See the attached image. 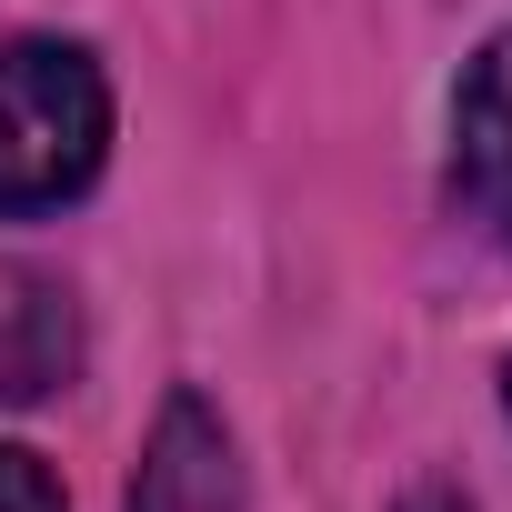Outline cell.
I'll return each mask as SVG.
<instances>
[{"instance_id":"5","label":"cell","mask_w":512,"mask_h":512,"mask_svg":"<svg viewBox=\"0 0 512 512\" xmlns=\"http://www.w3.org/2000/svg\"><path fill=\"white\" fill-rule=\"evenodd\" d=\"M0 512H61V482L31 452H11V442H0Z\"/></svg>"},{"instance_id":"4","label":"cell","mask_w":512,"mask_h":512,"mask_svg":"<svg viewBox=\"0 0 512 512\" xmlns=\"http://www.w3.org/2000/svg\"><path fill=\"white\" fill-rule=\"evenodd\" d=\"M81 332H71V292L0 262V402H41L61 372H71Z\"/></svg>"},{"instance_id":"6","label":"cell","mask_w":512,"mask_h":512,"mask_svg":"<svg viewBox=\"0 0 512 512\" xmlns=\"http://www.w3.org/2000/svg\"><path fill=\"white\" fill-rule=\"evenodd\" d=\"M392 512H472V502H462V492H452V482H422V492H402V502H392Z\"/></svg>"},{"instance_id":"1","label":"cell","mask_w":512,"mask_h":512,"mask_svg":"<svg viewBox=\"0 0 512 512\" xmlns=\"http://www.w3.org/2000/svg\"><path fill=\"white\" fill-rule=\"evenodd\" d=\"M101 151H111V81L81 41L0 51V211H51L91 191Z\"/></svg>"},{"instance_id":"3","label":"cell","mask_w":512,"mask_h":512,"mask_svg":"<svg viewBox=\"0 0 512 512\" xmlns=\"http://www.w3.org/2000/svg\"><path fill=\"white\" fill-rule=\"evenodd\" d=\"M452 191H462L472 231L512 251V31L482 41V61L462 71V101H452Z\"/></svg>"},{"instance_id":"2","label":"cell","mask_w":512,"mask_h":512,"mask_svg":"<svg viewBox=\"0 0 512 512\" xmlns=\"http://www.w3.org/2000/svg\"><path fill=\"white\" fill-rule=\"evenodd\" d=\"M131 512H251L241 452H231V432H221V412L201 392H171L161 402L151 452H141V482H131Z\"/></svg>"},{"instance_id":"7","label":"cell","mask_w":512,"mask_h":512,"mask_svg":"<svg viewBox=\"0 0 512 512\" xmlns=\"http://www.w3.org/2000/svg\"><path fill=\"white\" fill-rule=\"evenodd\" d=\"M502 402H512V382H502Z\"/></svg>"}]
</instances>
